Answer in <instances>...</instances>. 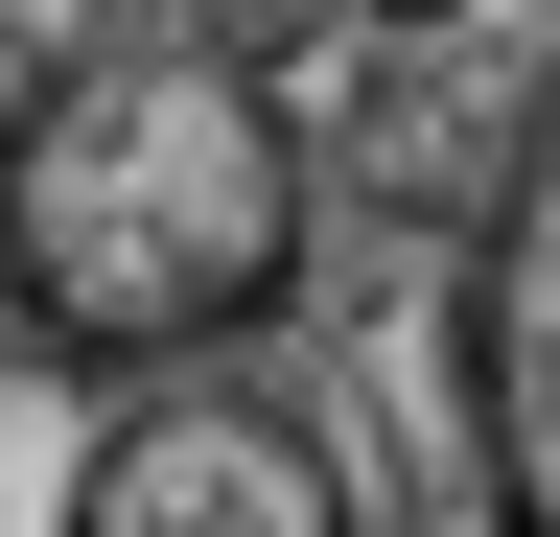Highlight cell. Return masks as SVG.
<instances>
[{
	"label": "cell",
	"mask_w": 560,
	"mask_h": 537,
	"mask_svg": "<svg viewBox=\"0 0 560 537\" xmlns=\"http://www.w3.org/2000/svg\"><path fill=\"white\" fill-rule=\"evenodd\" d=\"M327 164L234 24H94L70 71L0 94V327L70 374H164V351H257L304 304Z\"/></svg>",
	"instance_id": "6da1fadb"
},
{
	"label": "cell",
	"mask_w": 560,
	"mask_h": 537,
	"mask_svg": "<svg viewBox=\"0 0 560 537\" xmlns=\"http://www.w3.org/2000/svg\"><path fill=\"white\" fill-rule=\"evenodd\" d=\"M467 467L490 537H560V71L514 94V164L467 211Z\"/></svg>",
	"instance_id": "3957f363"
},
{
	"label": "cell",
	"mask_w": 560,
	"mask_h": 537,
	"mask_svg": "<svg viewBox=\"0 0 560 537\" xmlns=\"http://www.w3.org/2000/svg\"><path fill=\"white\" fill-rule=\"evenodd\" d=\"M374 24H467V0H374Z\"/></svg>",
	"instance_id": "277c9868"
},
{
	"label": "cell",
	"mask_w": 560,
	"mask_h": 537,
	"mask_svg": "<svg viewBox=\"0 0 560 537\" xmlns=\"http://www.w3.org/2000/svg\"><path fill=\"white\" fill-rule=\"evenodd\" d=\"M47 537H374V491H350V444L304 421V397L164 351V374L94 397V444H70Z\"/></svg>",
	"instance_id": "7a4b0ae2"
}]
</instances>
